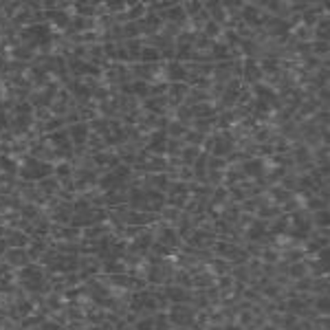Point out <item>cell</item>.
Returning <instances> with one entry per match:
<instances>
[{"label":"cell","instance_id":"obj_1","mask_svg":"<svg viewBox=\"0 0 330 330\" xmlns=\"http://www.w3.org/2000/svg\"><path fill=\"white\" fill-rule=\"evenodd\" d=\"M46 174H48V165H40V163H29L24 170L26 178H42Z\"/></svg>","mask_w":330,"mask_h":330},{"label":"cell","instance_id":"obj_3","mask_svg":"<svg viewBox=\"0 0 330 330\" xmlns=\"http://www.w3.org/2000/svg\"><path fill=\"white\" fill-rule=\"evenodd\" d=\"M0 68H2V60H0Z\"/></svg>","mask_w":330,"mask_h":330},{"label":"cell","instance_id":"obj_2","mask_svg":"<svg viewBox=\"0 0 330 330\" xmlns=\"http://www.w3.org/2000/svg\"><path fill=\"white\" fill-rule=\"evenodd\" d=\"M29 35L35 40V42H48V38H51L46 26H33V29L29 31Z\"/></svg>","mask_w":330,"mask_h":330}]
</instances>
